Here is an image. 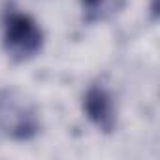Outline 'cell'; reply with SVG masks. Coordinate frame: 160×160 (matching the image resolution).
Instances as JSON below:
<instances>
[{
  "mask_svg": "<svg viewBox=\"0 0 160 160\" xmlns=\"http://www.w3.org/2000/svg\"><path fill=\"white\" fill-rule=\"evenodd\" d=\"M0 132L17 141H28L40 132L36 106L15 89L0 91Z\"/></svg>",
  "mask_w": 160,
  "mask_h": 160,
  "instance_id": "6da1fadb",
  "label": "cell"
},
{
  "mask_svg": "<svg viewBox=\"0 0 160 160\" xmlns=\"http://www.w3.org/2000/svg\"><path fill=\"white\" fill-rule=\"evenodd\" d=\"M2 43L13 60L25 62L36 57L42 49L43 32L30 15L21 12H8L4 17Z\"/></svg>",
  "mask_w": 160,
  "mask_h": 160,
  "instance_id": "7a4b0ae2",
  "label": "cell"
},
{
  "mask_svg": "<svg viewBox=\"0 0 160 160\" xmlns=\"http://www.w3.org/2000/svg\"><path fill=\"white\" fill-rule=\"evenodd\" d=\"M83 109L96 128H100L106 134L113 132L115 122H117L115 104H113V96L104 85L89 87L83 98Z\"/></svg>",
  "mask_w": 160,
  "mask_h": 160,
  "instance_id": "3957f363",
  "label": "cell"
},
{
  "mask_svg": "<svg viewBox=\"0 0 160 160\" xmlns=\"http://www.w3.org/2000/svg\"><path fill=\"white\" fill-rule=\"evenodd\" d=\"M83 6H85V12L91 19L100 17L102 10L106 8V0H83Z\"/></svg>",
  "mask_w": 160,
  "mask_h": 160,
  "instance_id": "277c9868",
  "label": "cell"
}]
</instances>
